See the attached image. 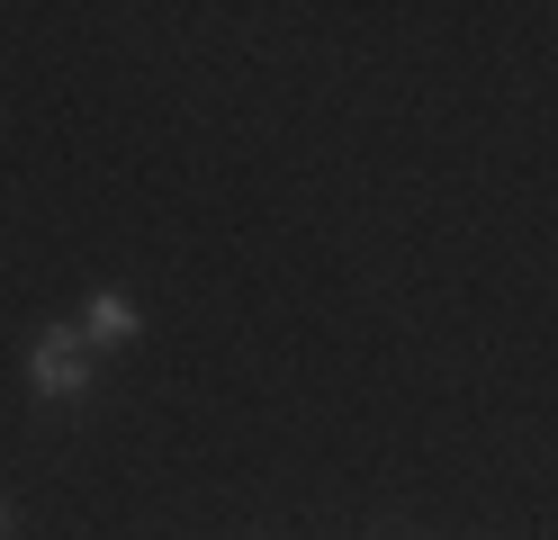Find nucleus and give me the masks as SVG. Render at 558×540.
<instances>
[{"mask_svg": "<svg viewBox=\"0 0 558 540\" xmlns=\"http://www.w3.org/2000/svg\"><path fill=\"white\" fill-rule=\"evenodd\" d=\"M27 387H37L46 406H73V396L90 387V343H82V324H46V334L27 343Z\"/></svg>", "mask_w": 558, "mask_h": 540, "instance_id": "obj_1", "label": "nucleus"}, {"mask_svg": "<svg viewBox=\"0 0 558 540\" xmlns=\"http://www.w3.org/2000/svg\"><path fill=\"white\" fill-rule=\"evenodd\" d=\"M0 531H10V504H0Z\"/></svg>", "mask_w": 558, "mask_h": 540, "instance_id": "obj_3", "label": "nucleus"}, {"mask_svg": "<svg viewBox=\"0 0 558 540\" xmlns=\"http://www.w3.org/2000/svg\"><path fill=\"white\" fill-rule=\"evenodd\" d=\"M135 334H145V315H135L126 288H90V298H82V343H90V351H118V343H135Z\"/></svg>", "mask_w": 558, "mask_h": 540, "instance_id": "obj_2", "label": "nucleus"}]
</instances>
